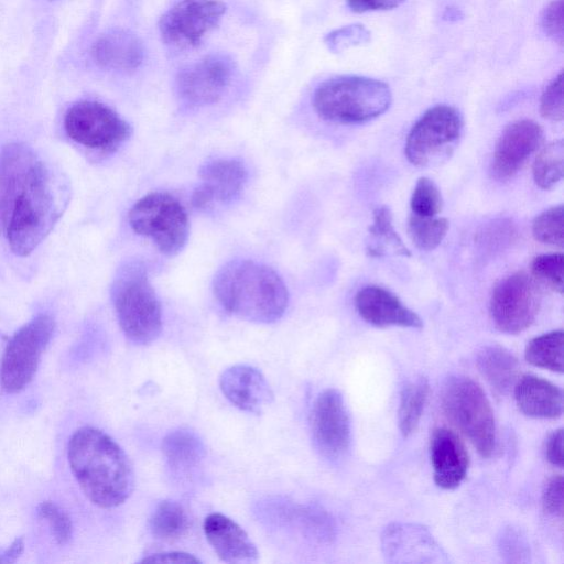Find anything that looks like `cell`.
Segmentation results:
<instances>
[{"label":"cell","mask_w":564,"mask_h":564,"mask_svg":"<svg viewBox=\"0 0 564 564\" xmlns=\"http://www.w3.org/2000/svg\"><path fill=\"white\" fill-rule=\"evenodd\" d=\"M69 200L61 172L28 144L12 142L0 151V234L11 251L29 256L51 232Z\"/></svg>","instance_id":"6da1fadb"},{"label":"cell","mask_w":564,"mask_h":564,"mask_svg":"<svg viewBox=\"0 0 564 564\" xmlns=\"http://www.w3.org/2000/svg\"><path fill=\"white\" fill-rule=\"evenodd\" d=\"M67 459L85 496L97 507L122 505L134 489L132 464L122 447L104 431L83 426L70 436Z\"/></svg>","instance_id":"7a4b0ae2"},{"label":"cell","mask_w":564,"mask_h":564,"mask_svg":"<svg viewBox=\"0 0 564 564\" xmlns=\"http://www.w3.org/2000/svg\"><path fill=\"white\" fill-rule=\"evenodd\" d=\"M214 294L230 314L258 324L280 319L289 304L282 278L270 267L252 260H234L218 270Z\"/></svg>","instance_id":"3957f363"},{"label":"cell","mask_w":564,"mask_h":564,"mask_svg":"<svg viewBox=\"0 0 564 564\" xmlns=\"http://www.w3.org/2000/svg\"><path fill=\"white\" fill-rule=\"evenodd\" d=\"M312 102L324 120L344 124L362 123L384 113L392 102V94L382 80L341 75L321 83Z\"/></svg>","instance_id":"277c9868"},{"label":"cell","mask_w":564,"mask_h":564,"mask_svg":"<svg viewBox=\"0 0 564 564\" xmlns=\"http://www.w3.org/2000/svg\"><path fill=\"white\" fill-rule=\"evenodd\" d=\"M111 297L124 336L135 345L153 343L162 330V310L144 265L124 263L117 272Z\"/></svg>","instance_id":"5b68a950"},{"label":"cell","mask_w":564,"mask_h":564,"mask_svg":"<svg viewBox=\"0 0 564 564\" xmlns=\"http://www.w3.org/2000/svg\"><path fill=\"white\" fill-rule=\"evenodd\" d=\"M441 400L447 419L482 457H489L496 446V424L482 388L468 377L454 376L444 384Z\"/></svg>","instance_id":"8992f818"},{"label":"cell","mask_w":564,"mask_h":564,"mask_svg":"<svg viewBox=\"0 0 564 564\" xmlns=\"http://www.w3.org/2000/svg\"><path fill=\"white\" fill-rule=\"evenodd\" d=\"M132 230L150 238L161 253L176 256L186 245L189 220L183 205L167 193H151L140 198L128 215Z\"/></svg>","instance_id":"52a82bcc"},{"label":"cell","mask_w":564,"mask_h":564,"mask_svg":"<svg viewBox=\"0 0 564 564\" xmlns=\"http://www.w3.org/2000/svg\"><path fill=\"white\" fill-rule=\"evenodd\" d=\"M463 129V116L455 107L436 105L427 109L408 134L406 159L421 167L442 163L457 147Z\"/></svg>","instance_id":"ba28073f"},{"label":"cell","mask_w":564,"mask_h":564,"mask_svg":"<svg viewBox=\"0 0 564 564\" xmlns=\"http://www.w3.org/2000/svg\"><path fill=\"white\" fill-rule=\"evenodd\" d=\"M54 329L53 317L39 314L13 334L0 361V386L4 392L18 393L32 381Z\"/></svg>","instance_id":"9c48e42d"},{"label":"cell","mask_w":564,"mask_h":564,"mask_svg":"<svg viewBox=\"0 0 564 564\" xmlns=\"http://www.w3.org/2000/svg\"><path fill=\"white\" fill-rule=\"evenodd\" d=\"M64 128L76 143L102 152L117 150L132 132L130 124L115 110L93 100L78 101L69 107Z\"/></svg>","instance_id":"30bf717a"},{"label":"cell","mask_w":564,"mask_h":564,"mask_svg":"<svg viewBox=\"0 0 564 564\" xmlns=\"http://www.w3.org/2000/svg\"><path fill=\"white\" fill-rule=\"evenodd\" d=\"M540 305L541 290L538 281L524 271H518L495 285L490 315L500 332L519 334L534 322Z\"/></svg>","instance_id":"8fae6325"},{"label":"cell","mask_w":564,"mask_h":564,"mask_svg":"<svg viewBox=\"0 0 564 564\" xmlns=\"http://www.w3.org/2000/svg\"><path fill=\"white\" fill-rule=\"evenodd\" d=\"M220 0H180L159 21L162 41L177 50L198 46L226 13Z\"/></svg>","instance_id":"7c38bea8"},{"label":"cell","mask_w":564,"mask_h":564,"mask_svg":"<svg viewBox=\"0 0 564 564\" xmlns=\"http://www.w3.org/2000/svg\"><path fill=\"white\" fill-rule=\"evenodd\" d=\"M235 72L230 56L210 54L184 67L176 76L178 97L191 107L213 105L221 99Z\"/></svg>","instance_id":"4fadbf2b"},{"label":"cell","mask_w":564,"mask_h":564,"mask_svg":"<svg viewBox=\"0 0 564 564\" xmlns=\"http://www.w3.org/2000/svg\"><path fill=\"white\" fill-rule=\"evenodd\" d=\"M314 443L328 459H338L349 448L350 421L341 393L326 389L316 398L311 419Z\"/></svg>","instance_id":"5bb4252c"},{"label":"cell","mask_w":564,"mask_h":564,"mask_svg":"<svg viewBox=\"0 0 564 564\" xmlns=\"http://www.w3.org/2000/svg\"><path fill=\"white\" fill-rule=\"evenodd\" d=\"M382 552L390 563H443L446 554L431 532L419 524L392 523L381 536Z\"/></svg>","instance_id":"9a60e30c"},{"label":"cell","mask_w":564,"mask_h":564,"mask_svg":"<svg viewBox=\"0 0 564 564\" xmlns=\"http://www.w3.org/2000/svg\"><path fill=\"white\" fill-rule=\"evenodd\" d=\"M543 142V130L533 120H517L505 128L495 147L491 172L498 180L512 177Z\"/></svg>","instance_id":"2e32d148"},{"label":"cell","mask_w":564,"mask_h":564,"mask_svg":"<svg viewBox=\"0 0 564 564\" xmlns=\"http://www.w3.org/2000/svg\"><path fill=\"white\" fill-rule=\"evenodd\" d=\"M202 183L192 195V205L206 210L215 203L227 204L242 192L248 173L245 165L234 159H217L204 164L199 172Z\"/></svg>","instance_id":"e0dca14e"},{"label":"cell","mask_w":564,"mask_h":564,"mask_svg":"<svg viewBox=\"0 0 564 564\" xmlns=\"http://www.w3.org/2000/svg\"><path fill=\"white\" fill-rule=\"evenodd\" d=\"M219 387L231 404L249 413L260 414L274 399L261 371L248 365L227 368L219 378Z\"/></svg>","instance_id":"ac0fdd59"},{"label":"cell","mask_w":564,"mask_h":564,"mask_svg":"<svg viewBox=\"0 0 564 564\" xmlns=\"http://www.w3.org/2000/svg\"><path fill=\"white\" fill-rule=\"evenodd\" d=\"M355 306L362 319L376 327L400 326L421 328L420 316L397 295L379 285H366L355 296Z\"/></svg>","instance_id":"d6986e66"},{"label":"cell","mask_w":564,"mask_h":564,"mask_svg":"<svg viewBox=\"0 0 564 564\" xmlns=\"http://www.w3.org/2000/svg\"><path fill=\"white\" fill-rule=\"evenodd\" d=\"M430 455L435 484L443 489H455L465 479L469 465L464 443L452 430L437 427L430 442Z\"/></svg>","instance_id":"ffe728a7"},{"label":"cell","mask_w":564,"mask_h":564,"mask_svg":"<svg viewBox=\"0 0 564 564\" xmlns=\"http://www.w3.org/2000/svg\"><path fill=\"white\" fill-rule=\"evenodd\" d=\"M204 533L217 556L226 563L254 562L258 550L247 532L223 513H210L204 520Z\"/></svg>","instance_id":"44dd1931"},{"label":"cell","mask_w":564,"mask_h":564,"mask_svg":"<svg viewBox=\"0 0 564 564\" xmlns=\"http://www.w3.org/2000/svg\"><path fill=\"white\" fill-rule=\"evenodd\" d=\"M91 56L95 63L109 70L129 72L143 62L144 48L133 33L115 29L101 34L93 44Z\"/></svg>","instance_id":"7402d4cb"},{"label":"cell","mask_w":564,"mask_h":564,"mask_svg":"<svg viewBox=\"0 0 564 564\" xmlns=\"http://www.w3.org/2000/svg\"><path fill=\"white\" fill-rule=\"evenodd\" d=\"M519 410L535 419H557L563 412L562 390L546 379L525 375L514 383Z\"/></svg>","instance_id":"603a6c76"},{"label":"cell","mask_w":564,"mask_h":564,"mask_svg":"<svg viewBox=\"0 0 564 564\" xmlns=\"http://www.w3.org/2000/svg\"><path fill=\"white\" fill-rule=\"evenodd\" d=\"M477 367L491 389L499 395L507 394L514 386L518 373V359L505 347L488 345L477 355Z\"/></svg>","instance_id":"cb8c5ba5"},{"label":"cell","mask_w":564,"mask_h":564,"mask_svg":"<svg viewBox=\"0 0 564 564\" xmlns=\"http://www.w3.org/2000/svg\"><path fill=\"white\" fill-rule=\"evenodd\" d=\"M162 452L169 465L176 470L193 468L205 457L202 438L186 427L170 432L162 441Z\"/></svg>","instance_id":"d4e9b609"},{"label":"cell","mask_w":564,"mask_h":564,"mask_svg":"<svg viewBox=\"0 0 564 564\" xmlns=\"http://www.w3.org/2000/svg\"><path fill=\"white\" fill-rule=\"evenodd\" d=\"M366 250L370 257L411 256L410 250L394 230L389 207L380 206L373 210Z\"/></svg>","instance_id":"484cf974"},{"label":"cell","mask_w":564,"mask_h":564,"mask_svg":"<svg viewBox=\"0 0 564 564\" xmlns=\"http://www.w3.org/2000/svg\"><path fill=\"white\" fill-rule=\"evenodd\" d=\"M189 517L182 505L174 500H163L149 519L151 534L162 541H176L189 530Z\"/></svg>","instance_id":"4316f807"},{"label":"cell","mask_w":564,"mask_h":564,"mask_svg":"<svg viewBox=\"0 0 564 564\" xmlns=\"http://www.w3.org/2000/svg\"><path fill=\"white\" fill-rule=\"evenodd\" d=\"M429 390V382L424 377L416 378L403 387L398 411L399 427L403 436H409L417 427Z\"/></svg>","instance_id":"83f0119b"},{"label":"cell","mask_w":564,"mask_h":564,"mask_svg":"<svg viewBox=\"0 0 564 564\" xmlns=\"http://www.w3.org/2000/svg\"><path fill=\"white\" fill-rule=\"evenodd\" d=\"M563 330H552L531 339L524 350L532 366L553 372H563Z\"/></svg>","instance_id":"f1b7e54d"},{"label":"cell","mask_w":564,"mask_h":564,"mask_svg":"<svg viewBox=\"0 0 564 564\" xmlns=\"http://www.w3.org/2000/svg\"><path fill=\"white\" fill-rule=\"evenodd\" d=\"M563 140H556L544 145L535 156L532 165L535 184L543 189L555 186L563 177Z\"/></svg>","instance_id":"f546056e"},{"label":"cell","mask_w":564,"mask_h":564,"mask_svg":"<svg viewBox=\"0 0 564 564\" xmlns=\"http://www.w3.org/2000/svg\"><path fill=\"white\" fill-rule=\"evenodd\" d=\"M448 220L442 217H421L411 214L408 220V232L413 243L424 251L435 249L446 236Z\"/></svg>","instance_id":"4dcf8cb0"},{"label":"cell","mask_w":564,"mask_h":564,"mask_svg":"<svg viewBox=\"0 0 564 564\" xmlns=\"http://www.w3.org/2000/svg\"><path fill=\"white\" fill-rule=\"evenodd\" d=\"M563 205L551 207L535 217L532 224V235L541 243L563 247Z\"/></svg>","instance_id":"1f68e13d"},{"label":"cell","mask_w":564,"mask_h":564,"mask_svg":"<svg viewBox=\"0 0 564 564\" xmlns=\"http://www.w3.org/2000/svg\"><path fill=\"white\" fill-rule=\"evenodd\" d=\"M413 215L421 217H434L443 207L441 192L436 184L427 178L417 180L410 200Z\"/></svg>","instance_id":"d6a6232c"},{"label":"cell","mask_w":564,"mask_h":564,"mask_svg":"<svg viewBox=\"0 0 564 564\" xmlns=\"http://www.w3.org/2000/svg\"><path fill=\"white\" fill-rule=\"evenodd\" d=\"M564 257L562 253H547L535 257L531 263V275L538 283L553 291L563 292Z\"/></svg>","instance_id":"836d02e7"},{"label":"cell","mask_w":564,"mask_h":564,"mask_svg":"<svg viewBox=\"0 0 564 564\" xmlns=\"http://www.w3.org/2000/svg\"><path fill=\"white\" fill-rule=\"evenodd\" d=\"M37 514L44 520L52 536L58 545H66L73 538V522L69 514L56 502L42 501L37 506Z\"/></svg>","instance_id":"e575fe53"},{"label":"cell","mask_w":564,"mask_h":564,"mask_svg":"<svg viewBox=\"0 0 564 564\" xmlns=\"http://www.w3.org/2000/svg\"><path fill=\"white\" fill-rule=\"evenodd\" d=\"M498 550L508 563H523L530 558V547L523 533L514 527H506L498 536Z\"/></svg>","instance_id":"d590c367"},{"label":"cell","mask_w":564,"mask_h":564,"mask_svg":"<svg viewBox=\"0 0 564 564\" xmlns=\"http://www.w3.org/2000/svg\"><path fill=\"white\" fill-rule=\"evenodd\" d=\"M369 30L362 24H349L329 32L324 41L334 53H340L349 47L368 43Z\"/></svg>","instance_id":"8d00e7d4"},{"label":"cell","mask_w":564,"mask_h":564,"mask_svg":"<svg viewBox=\"0 0 564 564\" xmlns=\"http://www.w3.org/2000/svg\"><path fill=\"white\" fill-rule=\"evenodd\" d=\"M541 116L551 121H561L564 116L563 74L560 73L544 89L540 101Z\"/></svg>","instance_id":"74e56055"},{"label":"cell","mask_w":564,"mask_h":564,"mask_svg":"<svg viewBox=\"0 0 564 564\" xmlns=\"http://www.w3.org/2000/svg\"><path fill=\"white\" fill-rule=\"evenodd\" d=\"M541 25L546 35L563 43V0L551 1L542 12Z\"/></svg>","instance_id":"f35d334b"},{"label":"cell","mask_w":564,"mask_h":564,"mask_svg":"<svg viewBox=\"0 0 564 564\" xmlns=\"http://www.w3.org/2000/svg\"><path fill=\"white\" fill-rule=\"evenodd\" d=\"M542 506L546 513L562 518L563 516V477L553 476L545 484L542 494Z\"/></svg>","instance_id":"ab89813d"},{"label":"cell","mask_w":564,"mask_h":564,"mask_svg":"<svg viewBox=\"0 0 564 564\" xmlns=\"http://www.w3.org/2000/svg\"><path fill=\"white\" fill-rule=\"evenodd\" d=\"M405 0H347L351 11L357 13L386 11L398 8Z\"/></svg>","instance_id":"60d3db41"},{"label":"cell","mask_w":564,"mask_h":564,"mask_svg":"<svg viewBox=\"0 0 564 564\" xmlns=\"http://www.w3.org/2000/svg\"><path fill=\"white\" fill-rule=\"evenodd\" d=\"M546 459L554 466L563 467V430L554 431L547 438L545 444Z\"/></svg>","instance_id":"b9f144b4"},{"label":"cell","mask_w":564,"mask_h":564,"mask_svg":"<svg viewBox=\"0 0 564 564\" xmlns=\"http://www.w3.org/2000/svg\"><path fill=\"white\" fill-rule=\"evenodd\" d=\"M141 563H175V564H196L200 561L192 554L184 552H164L155 553L143 557Z\"/></svg>","instance_id":"7bdbcfd3"},{"label":"cell","mask_w":564,"mask_h":564,"mask_svg":"<svg viewBox=\"0 0 564 564\" xmlns=\"http://www.w3.org/2000/svg\"><path fill=\"white\" fill-rule=\"evenodd\" d=\"M24 549V539L17 538L10 545L0 549V563H13L21 555Z\"/></svg>","instance_id":"ee69618b"},{"label":"cell","mask_w":564,"mask_h":564,"mask_svg":"<svg viewBox=\"0 0 564 564\" xmlns=\"http://www.w3.org/2000/svg\"><path fill=\"white\" fill-rule=\"evenodd\" d=\"M459 10L458 9H454V8H447L445 13H444V18L447 19V20H457L458 17H459Z\"/></svg>","instance_id":"f6af8a7d"}]
</instances>
